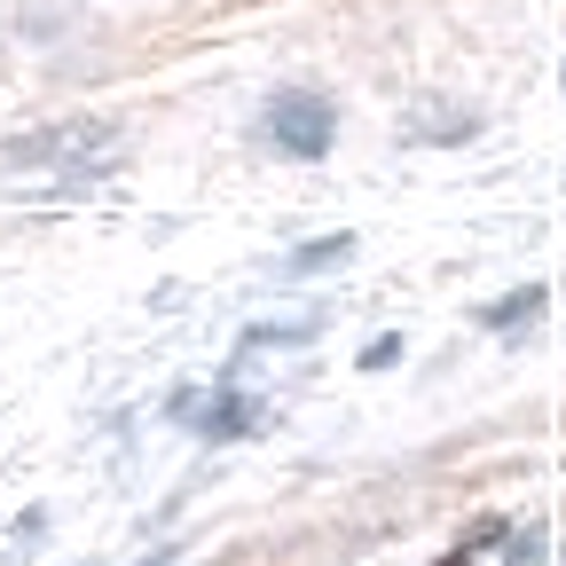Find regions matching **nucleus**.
<instances>
[{"instance_id":"obj_1","label":"nucleus","mask_w":566,"mask_h":566,"mask_svg":"<svg viewBox=\"0 0 566 566\" xmlns=\"http://www.w3.org/2000/svg\"><path fill=\"white\" fill-rule=\"evenodd\" d=\"M268 134H275V150H292V158H323L331 134H338V111H331V95L292 87V95L268 103Z\"/></svg>"},{"instance_id":"obj_2","label":"nucleus","mask_w":566,"mask_h":566,"mask_svg":"<svg viewBox=\"0 0 566 566\" xmlns=\"http://www.w3.org/2000/svg\"><path fill=\"white\" fill-rule=\"evenodd\" d=\"M111 126H55V134H17L9 142V166H40V158H80V150H103Z\"/></svg>"},{"instance_id":"obj_3","label":"nucleus","mask_w":566,"mask_h":566,"mask_svg":"<svg viewBox=\"0 0 566 566\" xmlns=\"http://www.w3.org/2000/svg\"><path fill=\"white\" fill-rule=\"evenodd\" d=\"M543 307H551V292H543V283H527V292H512V300H495V307H488L480 323H488V331H520V323H535Z\"/></svg>"},{"instance_id":"obj_4","label":"nucleus","mask_w":566,"mask_h":566,"mask_svg":"<svg viewBox=\"0 0 566 566\" xmlns=\"http://www.w3.org/2000/svg\"><path fill=\"white\" fill-rule=\"evenodd\" d=\"M346 252H354V237H315V244H300L283 268H292V275H315V268H331V260H346Z\"/></svg>"},{"instance_id":"obj_5","label":"nucleus","mask_w":566,"mask_h":566,"mask_svg":"<svg viewBox=\"0 0 566 566\" xmlns=\"http://www.w3.org/2000/svg\"><path fill=\"white\" fill-rule=\"evenodd\" d=\"M244 338H252V346H307L315 331H307V323H260V331H244Z\"/></svg>"},{"instance_id":"obj_6","label":"nucleus","mask_w":566,"mask_h":566,"mask_svg":"<svg viewBox=\"0 0 566 566\" xmlns=\"http://www.w3.org/2000/svg\"><path fill=\"white\" fill-rule=\"evenodd\" d=\"M394 354H401V338H378V346H363V370H386Z\"/></svg>"}]
</instances>
